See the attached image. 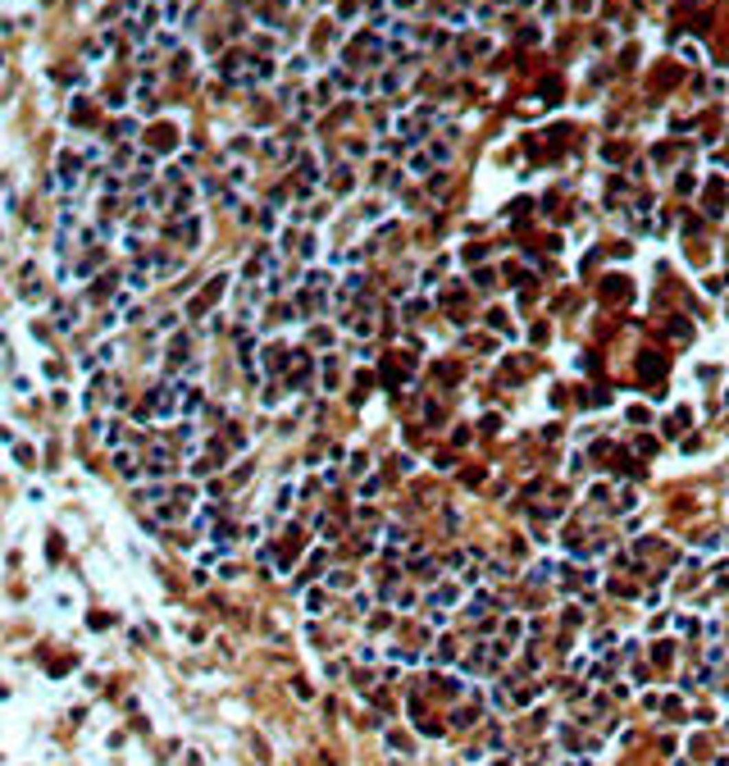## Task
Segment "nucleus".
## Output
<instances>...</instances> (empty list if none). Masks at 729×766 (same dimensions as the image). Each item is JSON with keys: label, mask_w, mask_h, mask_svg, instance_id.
I'll return each instance as SVG.
<instances>
[{"label": "nucleus", "mask_w": 729, "mask_h": 766, "mask_svg": "<svg viewBox=\"0 0 729 766\" xmlns=\"http://www.w3.org/2000/svg\"><path fill=\"white\" fill-rule=\"evenodd\" d=\"M146 470H151V474H169V470H174V452H169V447H155L151 461H146Z\"/></svg>", "instance_id": "1"}, {"label": "nucleus", "mask_w": 729, "mask_h": 766, "mask_svg": "<svg viewBox=\"0 0 729 766\" xmlns=\"http://www.w3.org/2000/svg\"><path fill=\"white\" fill-rule=\"evenodd\" d=\"M114 470H119V474H128V479H132V474L141 470V465H137V452H128V447H119V452H114Z\"/></svg>", "instance_id": "2"}]
</instances>
